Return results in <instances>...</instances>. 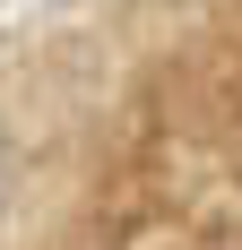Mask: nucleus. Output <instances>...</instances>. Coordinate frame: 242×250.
I'll return each instance as SVG.
<instances>
[]
</instances>
